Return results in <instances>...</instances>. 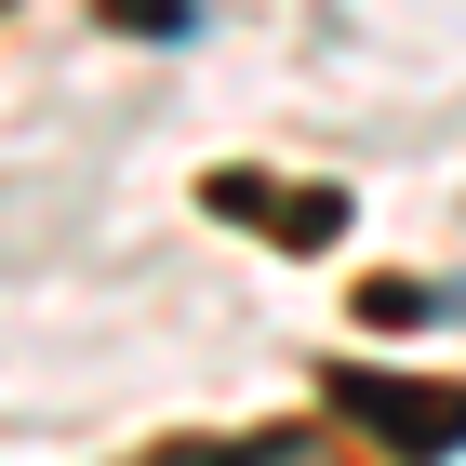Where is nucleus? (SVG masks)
I'll list each match as a JSON object with an SVG mask.
<instances>
[{
  "label": "nucleus",
  "mask_w": 466,
  "mask_h": 466,
  "mask_svg": "<svg viewBox=\"0 0 466 466\" xmlns=\"http://www.w3.org/2000/svg\"><path fill=\"white\" fill-rule=\"evenodd\" d=\"M427 307H440V293H413V280H373V293H360V320H387V333H413Z\"/></svg>",
  "instance_id": "obj_4"
},
{
  "label": "nucleus",
  "mask_w": 466,
  "mask_h": 466,
  "mask_svg": "<svg viewBox=\"0 0 466 466\" xmlns=\"http://www.w3.org/2000/svg\"><path fill=\"white\" fill-rule=\"evenodd\" d=\"M214 214H227V227H267L280 253H320V240H347V187H267V174H214Z\"/></svg>",
  "instance_id": "obj_2"
},
{
  "label": "nucleus",
  "mask_w": 466,
  "mask_h": 466,
  "mask_svg": "<svg viewBox=\"0 0 466 466\" xmlns=\"http://www.w3.org/2000/svg\"><path fill=\"white\" fill-rule=\"evenodd\" d=\"M320 400L347 413L360 440H387V453H466V387H453V373H373V360H333Z\"/></svg>",
  "instance_id": "obj_1"
},
{
  "label": "nucleus",
  "mask_w": 466,
  "mask_h": 466,
  "mask_svg": "<svg viewBox=\"0 0 466 466\" xmlns=\"http://www.w3.org/2000/svg\"><path fill=\"white\" fill-rule=\"evenodd\" d=\"M0 14H14V0H0Z\"/></svg>",
  "instance_id": "obj_5"
},
{
  "label": "nucleus",
  "mask_w": 466,
  "mask_h": 466,
  "mask_svg": "<svg viewBox=\"0 0 466 466\" xmlns=\"http://www.w3.org/2000/svg\"><path fill=\"white\" fill-rule=\"evenodd\" d=\"M107 27H134V40H187V27H200V0H107Z\"/></svg>",
  "instance_id": "obj_3"
}]
</instances>
